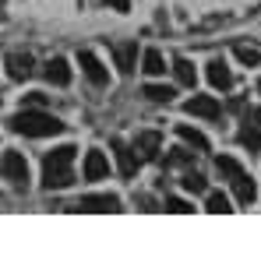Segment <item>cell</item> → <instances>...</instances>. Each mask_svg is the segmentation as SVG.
<instances>
[{
	"instance_id": "6da1fadb",
	"label": "cell",
	"mask_w": 261,
	"mask_h": 257,
	"mask_svg": "<svg viewBox=\"0 0 261 257\" xmlns=\"http://www.w3.org/2000/svg\"><path fill=\"white\" fill-rule=\"evenodd\" d=\"M71 166H74V148H71V145L53 148L43 159V187L46 190H64V187H71V180H74Z\"/></svg>"
},
{
	"instance_id": "7a4b0ae2",
	"label": "cell",
	"mask_w": 261,
	"mask_h": 257,
	"mask_svg": "<svg viewBox=\"0 0 261 257\" xmlns=\"http://www.w3.org/2000/svg\"><path fill=\"white\" fill-rule=\"evenodd\" d=\"M7 127L14 134H25V137H53V134H64V124L49 113H39V109H21L7 120Z\"/></svg>"
},
{
	"instance_id": "3957f363",
	"label": "cell",
	"mask_w": 261,
	"mask_h": 257,
	"mask_svg": "<svg viewBox=\"0 0 261 257\" xmlns=\"http://www.w3.org/2000/svg\"><path fill=\"white\" fill-rule=\"evenodd\" d=\"M216 169L229 180V187H233V194H237V201L240 205H251L254 197H258V187H254V180L247 176V169L237 162V159H229V155H219L216 159Z\"/></svg>"
},
{
	"instance_id": "277c9868",
	"label": "cell",
	"mask_w": 261,
	"mask_h": 257,
	"mask_svg": "<svg viewBox=\"0 0 261 257\" xmlns=\"http://www.w3.org/2000/svg\"><path fill=\"white\" fill-rule=\"evenodd\" d=\"M0 173H4V180L11 183V187H29V162L21 159V152H4V159H0Z\"/></svg>"
},
{
	"instance_id": "5b68a950",
	"label": "cell",
	"mask_w": 261,
	"mask_h": 257,
	"mask_svg": "<svg viewBox=\"0 0 261 257\" xmlns=\"http://www.w3.org/2000/svg\"><path fill=\"white\" fill-rule=\"evenodd\" d=\"M78 67L85 71V78L92 81V85H110V74H106L102 60H99L92 49H82V53H78Z\"/></svg>"
},
{
	"instance_id": "8992f818",
	"label": "cell",
	"mask_w": 261,
	"mask_h": 257,
	"mask_svg": "<svg viewBox=\"0 0 261 257\" xmlns=\"http://www.w3.org/2000/svg\"><path fill=\"white\" fill-rule=\"evenodd\" d=\"M184 109H187L191 117H205V120H216L219 117V102L212 95H191V99L184 102Z\"/></svg>"
},
{
	"instance_id": "52a82bcc",
	"label": "cell",
	"mask_w": 261,
	"mask_h": 257,
	"mask_svg": "<svg viewBox=\"0 0 261 257\" xmlns=\"http://www.w3.org/2000/svg\"><path fill=\"white\" fill-rule=\"evenodd\" d=\"M78 208L82 212H120V201L113 194H88V197H82Z\"/></svg>"
},
{
	"instance_id": "ba28073f",
	"label": "cell",
	"mask_w": 261,
	"mask_h": 257,
	"mask_svg": "<svg viewBox=\"0 0 261 257\" xmlns=\"http://www.w3.org/2000/svg\"><path fill=\"white\" fill-rule=\"evenodd\" d=\"M46 81H49V85H71V67H67V60H64V56H53V60H49V64H46Z\"/></svg>"
},
{
	"instance_id": "9c48e42d",
	"label": "cell",
	"mask_w": 261,
	"mask_h": 257,
	"mask_svg": "<svg viewBox=\"0 0 261 257\" xmlns=\"http://www.w3.org/2000/svg\"><path fill=\"white\" fill-rule=\"evenodd\" d=\"M113 60H117V67L124 71V74H130L134 71V60H138V43L130 39V43H117L113 46Z\"/></svg>"
},
{
	"instance_id": "30bf717a",
	"label": "cell",
	"mask_w": 261,
	"mask_h": 257,
	"mask_svg": "<svg viewBox=\"0 0 261 257\" xmlns=\"http://www.w3.org/2000/svg\"><path fill=\"white\" fill-rule=\"evenodd\" d=\"M113 152H117L120 173H124V176H134V173H138V166H141V159L134 155V148H127L124 141H113Z\"/></svg>"
},
{
	"instance_id": "8fae6325",
	"label": "cell",
	"mask_w": 261,
	"mask_h": 257,
	"mask_svg": "<svg viewBox=\"0 0 261 257\" xmlns=\"http://www.w3.org/2000/svg\"><path fill=\"white\" fill-rule=\"evenodd\" d=\"M4 67H7V74H11L14 81H25V78L32 74V56H18V53H7Z\"/></svg>"
},
{
	"instance_id": "7c38bea8",
	"label": "cell",
	"mask_w": 261,
	"mask_h": 257,
	"mask_svg": "<svg viewBox=\"0 0 261 257\" xmlns=\"http://www.w3.org/2000/svg\"><path fill=\"white\" fill-rule=\"evenodd\" d=\"M138 148H141L145 159H159V152H163V134H159V130H141V134H138Z\"/></svg>"
},
{
	"instance_id": "4fadbf2b",
	"label": "cell",
	"mask_w": 261,
	"mask_h": 257,
	"mask_svg": "<svg viewBox=\"0 0 261 257\" xmlns=\"http://www.w3.org/2000/svg\"><path fill=\"white\" fill-rule=\"evenodd\" d=\"M82 173H85V180H102V176L110 173V162H106V155H102V152H88Z\"/></svg>"
},
{
	"instance_id": "5bb4252c",
	"label": "cell",
	"mask_w": 261,
	"mask_h": 257,
	"mask_svg": "<svg viewBox=\"0 0 261 257\" xmlns=\"http://www.w3.org/2000/svg\"><path fill=\"white\" fill-rule=\"evenodd\" d=\"M173 74L184 88H194V81H198V71H194V64H191L187 56H176L173 60Z\"/></svg>"
},
{
	"instance_id": "9a60e30c",
	"label": "cell",
	"mask_w": 261,
	"mask_h": 257,
	"mask_svg": "<svg viewBox=\"0 0 261 257\" xmlns=\"http://www.w3.org/2000/svg\"><path fill=\"white\" fill-rule=\"evenodd\" d=\"M208 81H212V88H222L226 92V88L233 85V74H229V67L222 60H212L208 64Z\"/></svg>"
},
{
	"instance_id": "2e32d148",
	"label": "cell",
	"mask_w": 261,
	"mask_h": 257,
	"mask_svg": "<svg viewBox=\"0 0 261 257\" xmlns=\"http://www.w3.org/2000/svg\"><path fill=\"white\" fill-rule=\"evenodd\" d=\"M176 134H180V141H184V145H191V148H198V152H205V148H208V137H205L201 130L187 127V124H180Z\"/></svg>"
},
{
	"instance_id": "e0dca14e",
	"label": "cell",
	"mask_w": 261,
	"mask_h": 257,
	"mask_svg": "<svg viewBox=\"0 0 261 257\" xmlns=\"http://www.w3.org/2000/svg\"><path fill=\"white\" fill-rule=\"evenodd\" d=\"M141 71H145V74H152V78H155V74H163V71H166L163 53H159V49H148V53L141 56Z\"/></svg>"
},
{
	"instance_id": "ac0fdd59",
	"label": "cell",
	"mask_w": 261,
	"mask_h": 257,
	"mask_svg": "<svg viewBox=\"0 0 261 257\" xmlns=\"http://www.w3.org/2000/svg\"><path fill=\"white\" fill-rule=\"evenodd\" d=\"M237 141L244 145V148H251V152H261V134L254 127H240V134H237Z\"/></svg>"
},
{
	"instance_id": "d6986e66",
	"label": "cell",
	"mask_w": 261,
	"mask_h": 257,
	"mask_svg": "<svg viewBox=\"0 0 261 257\" xmlns=\"http://www.w3.org/2000/svg\"><path fill=\"white\" fill-rule=\"evenodd\" d=\"M180 183H184V190H191V194H205V190H208V183H205L201 173H187Z\"/></svg>"
},
{
	"instance_id": "ffe728a7",
	"label": "cell",
	"mask_w": 261,
	"mask_h": 257,
	"mask_svg": "<svg viewBox=\"0 0 261 257\" xmlns=\"http://www.w3.org/2000/svg\"><path fill=\"white\" fill-rule=\"evenodd\" d=\"M212 215H229L233 208H229V197L226 194H208V205H205Z\"/></svg>"
},
{
	"instance_id": "44dd1931",
	"label": "cell",
	"mask_w": 261,
	"mask_h": 257,
	"mask_svg": "<svg viewBox=\"0 0 261 257\" xmlns=\"http://www.w3.org/2000/svg\"><path fill=\"white\" fill-rule=\"evenodd\" d=\"M145 99H152V102H170V99H173V88H166V85H145Z\"/></svg>"
},
{
	"instance_id": "7402d4cb",
	"label": "cell",
	"mask_w": 261,
	"mask_h": 257,
	"mask_svg": "<svg viewBox=\"0 0 261 257\" xmlns=\"http://www.w3.org/2000/svg\"><path fill=\"white\" fill-rule=\"evenodd\" d=\"M237 60L240 64H247V67H258V49H251V46H237Z\"/></svg>"
},
{
	"instance_id": "603a6c76",
	"label": "cell",
	"mask_w": 261,
	"mask_h": 257,
	"mask_svg": "<svg viewBox=\"0 0 261 257\" xmlns=\"http://www.w3.org/2000/svg\"><path fill=\"white\" fill-rule=\"evenodd\" d=\"M166 212H173V215H187V212H191V205H187L184 197H170V201H166Z\"/></svg>"
},
{
	"instance_id": "cb8c5ba5",
	"label": "cell",
	"mask_w": 261,
	"mask_h": 257,
	"mask_svg": "<svg viewBox=\"0 0 261 257\" xmlns=\"http://www.w3.org/2000/svg\"><path fill=\"white\" fill-rule=\"evenodd\" d=\"M170 162H173V166H187V162H191V152H184V148H173V152H170Z\"/></svg>"
},
{
	"instance_id": "d4e9b609",
	"label": "cell",
	"mask_w": 261,
	"mask_h": 257,
	"mask_svg": "<svg viewBox=\"0 0 261 257\" xmlns=\"http://www.w3.org/2000/svg\"><path fill=\"white\" fill-rule=\"evenodd\" d=\"M106 4H110L113 11H127V7H130V0H106Z\"/></svg>"
},
{
	"instance_id": "484cf974",
	"label": "cell",
	"mask_w": 261,
	"mask_h": 257,
	"mask_svg": "<svg viewBox=\"0 0 261 257\" xmlns=\"http://www.w3.org/2000/svg\"><path fill=\"white\" fill-rule=\"evenodd\" d=\"M254 120H258V124H261V109H258V113H254Z\"/></svg>"
},
{
	"instance_id": "4316f807",
	"label": "cell",
	"mask_w": 261,
	"mask_h": 257,
	"mask_svg": "<svg viewBox=\"0 0 261 257\" xmlns=\"http://www.w3.org/2000/svg\"><path fill=\"white\" fill-rule=\"evenodd\" d=\"M258 92H261V81H258Z\"/></svg>"
}]
</instances>
